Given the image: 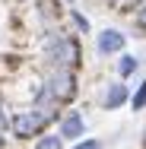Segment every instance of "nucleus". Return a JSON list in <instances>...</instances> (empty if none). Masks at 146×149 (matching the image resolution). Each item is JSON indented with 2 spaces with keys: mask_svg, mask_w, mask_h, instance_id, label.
<instances>
[{
  "mask_svg": "<svg viewBox=\"0 0 146 149\" xmlns=\"http://www.w3.org/2000/svg\"><path fill=\"white\" fill-rule=\"evenodd\" d=\"M70 19H73V26H76V29L83 32V35L89 32V19L83 16V13H80V10H70Z\"/></svg>",
  "mask_w": 146,
  "mask_h": 149,
  "instance_id": "10",
  "label": "nucleus"
},
{
  "mask_svg": "<svg viewBox=\"0 0 146 149\" xmlns=\"http://www.w3.org/2000/svg\"><path fill=\"white\" fill-rule=\"evenodd\" d=\"M137 67H140V60L133 57V54H121V60H117V76H121V79H127V76H133V73H137Z\"/></svg>",
  "mask_w": 146,
  "mask_h": 149,
  "instance_id": "7",
  "label": "nucleus"
},
{
  "mask_svg": "<svg viewBox=\"0 0 146 149\" xmlns=\"http://www.w3.org/2000/svg\"><path fill=\"white\" fill-rule=\"evenodd\" d=\"M10 130V118H6V111L0 108V133H6Z\"/></svg>",
  "mask_w": 146,
  "mask_h": 149,
  "instance_id": "12",
  "label": "nucleus"
},
{
  "mask_svg": "<svg viewBox=\"0 0 146 149\" xmlns=\"http://www.w3.org/2000/svg\"><path fill=\"white\" fill-rule=\"evenodd\" d=\"M73 149H102V143H98V140H76Z\"/></svg>",
  "mask_w": 146,
  "mask_h": 149,
  "instance_id": "11",
  "label": "nucleus"
},
{
  "mask_svg": "<svg viewBox=\"0 0 146 149\" xmlns=\"http://www.w3.org/2000/svg\"><path fill=\"white\" fill-rule=\"evenodd\" d=\"M3 143H6V140H3V133H0V149H3Z\"/></svg>",
  "mask_w": 146,
  "mask_h": 149,
  "instance_id": "13",
  "label": "nucleus"
},
{
  "mask_svg": "<svg viewBox=\"0 0 146 149\" xmlns=\"http://www.w3.org/2000/svg\"><path fill=\"white\" fill-rule=\"evenodd\" d=\"M130 108H133V111H143L146 108V79L137 86V92L130 95Z\"/></svg>",
  "mask_w": 146,
  "mask_h": 149,
  "instance_id": "9",
  "label": "nucleus"
},
{
  "mask_svg": "<svg viewBox=\"0 0 146 149\" xmlns=\"http://www.w3.org/2000/svg\"><path fill=\"white\" fill-rule=\"evenodd\" d=\"M67 3H73V0H67Z\"/></svg>",
  "mask_w": 146,
  "mask_h": 149,
  "instance_id": "14",
  "label": "nucleus"
},
{
  "mask_svg": "<svg viewBox=\"0 0 146 149\" xmlns=\"http://www.w3.org/2000/svg\"><path fill=\"white\" fill-rule=\"evenodd\" d=\"M124 45H127V35L117 32V29H102L98 35H95V51H98L102 57H108V54H121Z\"/></svg>",
  "mask_w": 146,
  "mask_h": 149,
  "instance_id": "4",
  "label": "nucleus"
},
{
  "mask_svg": "<svg viewBox=\"0 0 146 149\" xmlns=\"http://www.w3.org/2000/svg\"><path fill=\"white\" fill-rule=\"evenodd\" d=\"M127 102H130V89L124 86V79L105 86V95H102V108H105V111H117V108L127 105Z\"/></svg>",
  "mask_w": 146,
  "mask_h": 149,
  "instance_id": "5",
  "label": "nucleus"
},
{
  "mask_svg": "<svg viewBox=\"0 0 146 149\" xmlns=\"http://www.w3.org/2000/svg\"><path fill=\"white\" fill-rule=\"evenodd\" d=\"M111 3H117V0H111Z\"/></svg>",
  "mask_w": 146,
  "mask_h": 149,
  "instance_id": "15",
  "label": "nucleus"
},
{
  "mask_svg": "<svg viewBox=\"0 0 146 149\" xmlns=\"http://www.w3.org/2000/svg\"><path fill=\"white\" fill-rule=\"evenodd\" d=\"M64 114L54 111V108H32V111H16L13 118H10V130L16 133V140H32V136H41L45 133V127L51 124V120H60Z\"/></svg>",
  "mask_w": 146,
  "mask_h": 149,
  "instance_id": "2",
  "label": "nucleus"
},
{
  "mask_svg": "<svg viewBox=\"0 0 146 149\" xmlns=\"http://www.w3.org/2000/svg\"><path fill=\"white\" fill-rule=\"evenodd\" d=\"M45 86L51 89V95H54L57 105L60 102H73V98H76V73H73V70H54Z\"/></svg>",
  "mask_w": 146,
  "mask_h": 149,
  "instance_id": "3",
  "label": "nucleus"
},
{
  "mask_svg": "<svg viewBox=\"0 0 146 149\" xmlns=\"http://www.w3.org/2000/svg\"><path fill=\"white\" fill-rule=\"evenodd\" d=\"M80 54V41L73 35H57V32H48V41H45V63L51 70H76L83 63Z\"/></svg>",
  "mask_w": 146,
  "mask_h": 149,
  "instance_id": "1",
  "label": "nucleus"
},
{
  "mask_svg": "<svg viewBox=\"0 0 146 149\" xmlns=\"http://www.w3.org/2000/svg\"><path fill=\"white\" fill-rule=\"evenodd\" d=\"M57 124H60V130H57V133L64 136V140H80V136L86 133V120H83V114H80V111H70V114H64Z\"/></svg>",
  "mask_w": 146,
  "mask_h": 149,
  "instance_id": "6",
  "label": "nucleus"
},
{
  "mask_svg": "<svg viewBox=\"0 0 146 149\" xmlns=\"http://www.w3.org/2000/svg\"><path fill=\"white\" fill-rule=\"evenodd\" d=\"M35 149H64V136L60 133H45V136H38Z\"/></svg>",
  "mask_w": 146,
  "mask_h": 149,
  "instance_id": "8",
  "label": "nucleus"
}]
</instances>
